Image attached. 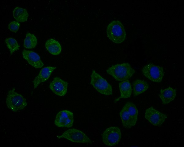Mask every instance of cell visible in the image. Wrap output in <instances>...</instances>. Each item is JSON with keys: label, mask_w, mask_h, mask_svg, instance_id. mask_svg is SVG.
<instances>
[{"label": "cell", "mask_w": 184, "mask_h": 147, "mask_svg": "<svg viewBox=\"0 0 184 147\" xmlns=\"http://www.w3.org/2000/svg\"><path fill=\"white\" fill-rule=\"evenodd\" d=\"M106 71L108 74L111 75L116 80L121 81L129 79L135 72L134 69L128 63L112 66Z\"/></svg>", "instance_id": "cell-1"}, {"label": "cell", "mask_w": 184, "mask_h": 147, "mask_svg": "<svg viewBox=\"0 0 184 147\" xmlns=\"http://www.w3.org/2000/svg\"><path fill=\"white\" fill-rule=\"evenodd\" d=\"M137 109L134 104L128 102L120 112V115L124 127L130 128L136 124L138 117Z\"/></svg>", "instance_id": "cell-2"}, {"label": "cell", "mask_w": 184, "mask_h": 147, "mask_svg": "<svg viewBox=\"0 0 184 147\" xmlns=\"http://www.w3.org/2000/svg\"><path fill=\"white\" fill-rule=\"evenodd\" d=\"M106 33L109 39L115 43H121L126 38L124 26L118 20H114L110 23L107 27Z\"/></svg>", "instance_id": "cell-3"}, {"label": "cell", "mask_w": 184, "mask_h": 147, "mask_svg": "<svg viewBox=\"0 0 184 147\" xmlns=\"http://www.w3.org/2000/svg\"><path fill=\"white\" fill-rule=\"evenodd\" d=\"M15 89L10 90L6 99L8 107L12 111L16 112L24 109L27 106L26 100L21 94L15 91Z\"/></svg>", "instance_id": "cell-4"}, {"label": "cell", "mask_w": 184, "mask_h": 147, "mask_svg": "<svg viewBox=\"0 0 184 147\" xmlns=\"http://www.w3.org/2000/svg\"><path fill=\"white\" fill-rule=\"evenodd\" d=\"M91 78L90 84L98 92L106 95L112 94V89L111 85L94 70L92 71Z\"/></svg>", "instance_id": "cell-5"}, {"label": "cell", "mask_w": 184, "mask_h": 147, "mask_svg": "<svg viewBox=\"0 0 184 147\" xmlns=\"http://www.w3.org/2000/svg\"><path fill=\"white\" fill-rule=\"evenodd\" d=\"M143 74L147 78L155 82H160L164 75L163 68L159 66L150 63L142 68Z\"/></svg>", "instance_id": "cell-6"}, {"label": "cell", "mask_w": 184, "mask_h": 147, "mask_svg": "<svg viewBox=\"0 0 184 147\" xmlns=\"http://www.w3.org/2000/svg\"><path fill=\"white\" fill-rule=\"evenodd\" d=\"M58 138H64L72 142L91 144V141L83 132L77 129H70L65 131Z\"/></svg>", "instance_id": "cell-7"}, {"label": "cell", "mask_w": 184, "mask_h": 147, "mask_svg": "<svg viewBox=\"0 0 184 147\" xmlns=\"http://www.w3.org/2000/svg\"><path fill=\"white\" fill-rule=\"evenodd\" d=\"M121 136L120 129L116 126H111L105 129L102 135V141L109 146L115 145L119 142Z\"/></svg>", "instance_id": "cell-8"}, {"label": "cell", "mask_w": 184, "mask_h": 147, "mask_svg": "<svg viewBox=\"0 0 184 147\" xmlns=\"http://www.w3.org/2000/svg\"><path fill=\"white\" fill-rule=\"evenodd\" d=\"M73 122V113L69 110H63L56 115L54 124L59 127L69 128L72 126Z\"/></svg>", "instance_id": "cell-9"}, {"label": "cell", "mask_w": 184, "mask_h": 147, "mask_svg": "<svg viewBox=\"0 0 184 147\" xmlns=\"http://www.w3.org/2000/svg\"><path fill=\"white\" fill-rule=\"evenodd\" d=\"M167 115L151 107L146 110L145 117L153 125L159 126L161 125L167 118Z\"/></svg>", "instance_id": "cell-10"}, {"label": "cell", "mask_w": 184, "mask_h": 147, "mask_svg": "<svg viewBox=\"0 0 184 147\" xmlns=\"http://www.w3.org/2000/svg\"><path fill=\"white\" fill-rule=\"evenodd\" d=\"M68 83L60 78H54L50 83L49 88L55 94L59 96H63L67 92Z\"/></svg>", "instance_id": "cell-11"}, {"label": "cell", "mask_w": 184, "mask_h": 147, "mask_svg": "<svg viewBox=\"0 0 184 147\" xmlns=\"http://www.w3.org/2000/svg\"><path fill=\"white\" fill-rule=\"evenodd\" d=\"M23 58L31 66L40 68L44 66L39 55L36 53L29 50H23L22 52Z\"/></svg>", "instance_id": "cell-12"}, {"label": "cell", "mask_w": 184, "mask_h": 147, "mask_svg": "<svg viewBox=\"0 0 184 147\" xmlns=\"http://www.w3.org/2000/svg\"><path fill=\"white\" fill-rule=\"evenodd\" d=\"M56 68V67L50 66L42 68L33 81L34 88H36L40 83L48 80L52 72Z\"/></svg>", "instance_id": "cell-13"}, {"label": "cell", "mask_w": 184, "mask_h": 147, "mask_svg": "<svg viewBox=\"0 0 184 147\" xmlns=\"http://www.w3.org/2000/svg\"><path fill=\"white\" fill-rule=\"evenodd\" d=\"M176 96V90L169 87L164 90L160 91L159 96L163 104H167L174 99Z\"/></svg>", "instance_id": "cell-14"}, {"label": "cell", "mask_w": 184, "mask_h": 147, "mask_svg": "<svg viewBox=\"0 0 184 147\" xmlns=\"http://www.w3.org/2000/svg\"><path fill=\"white\" fill-rule=\"evenodd\" d=\"M45 47L48 51L54 55H58L61 51L62 47L59 43L52 39H50L46 41Z\"/></svg>", "instance_id": "cell-15"}, {"label": "cell", "mask_w": 184, "mask_h": 147, "mask_svg": "<svg viewBox=\"0 0 184 147\" xmlns=\"http://www.w3.org/2000/svg\"><path fill=\"white\" fill-rule=\"evenodd\" d=\"M149 85L146 81L140 79L135 80L132 84L133 93L134 96H137L146 91Z\"/></svg>", "instance_id": "cell-16"}, {"label": "cell", "mask_w": 184, "mask_h": 147, "mask_svg": "<svg viewBox=\"0 0 184 147\" xmlns=\"http://www.w3.org/2000/svg\"><path fill=\"white\" fill-rule=\"evenodd\" d=\"M119 88L121 93V96L118 99L126 98L130 97L132 89L131 85L128 80L122 81L119 83Z\"/></svg>", "instance_id": "cell-17"}, {"label": "cell", "mask_w": 184, "mask_h": 147, "mask_svg": "<svg viewBox=\"0 0 184 147\" xmlns=\"http://www.w3.org/2000/svg\"><path fill=\"white\" fill-rule=\"evenodd\" d=\"M13 16L18 22H23L26 21L29 16L28 13L26 9L16 7L13 11Z\"/></svg>", "instance_id": "cell-18"}, {"label": "cell", "mask_w": 184, "mask_h": 147, "mask_svg": "<svg viewBox=\"0 0 184 147\" xmlns=\"http://www.w3.org/2000/svg\"><path fill=\"white\" fill-rule=\"evenodd\" d=\"M37 43V40L35 35L30 33H27L24 40V47L27 49L34 48Z\"/></svg>", "instance_id": "cell-19"}, {"label": "cell", "mask_w": 184, "mask_h": 147, "mask_svg": "<svg viewBox=\"0 0 184 147\" xmlns=\"http://www.w3.org/2000/svg\"><path fill=\"white\" fill-rule=\"evenodd\" d=\"M5 41L7 47L10 50L11 55L19 49L20 46L15 39L10 37L6 38Z\"/></svg>", "instance_id": "cell-20"}, {"label": "cell", "mask_w": 184, "mask_h": 147, "mask_svg": "<svg viewBox=\"0 0 184 147\" xmlns=\"http://www.w3.org/2000/svg\"><path fill=\"white\" fill-rule=\"evenodd\" d=\"M20 26V24L19 22L13 21L8 24V28L11 32L16 33L18 30Z\"/></svg>", "instance_id": "cell-21"}]
</instances>
